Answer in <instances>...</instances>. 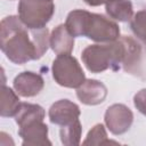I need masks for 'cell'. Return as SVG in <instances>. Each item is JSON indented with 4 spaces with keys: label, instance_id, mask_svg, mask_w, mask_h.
Instances as JSON below:
<instances>
[{
    "label": "cell",
    "instance_id": "cell-1",
    "mask_svg": "<svg viewBox=\"0 0 146 146\" xmlns=\"http://www.w3.org/2000/svg\"><path fill=\"white\" fill-rule=\"evenodd\" d=\"M50 46L47 27L27 29L18 16H7L0 23V48L14 64H25L41 58Z\"/></svg>",
    "mask_w": 146,
    "mask_h": 146
},
{
    "label": "cell",
    "instance_id": "cell-2",
    "mask_svg": "<svg viewBox=\"0 0 146 146\" xmlns=\"http://www.w3.org/2000/svg\"><path fill=\"white\" fill-rule=\"evenodd\" d=\"M65 25L73 36H87L100 43L114 41L120 36V27L114 21L83 9L72 10Z\"/></svg>",
    "mask_w": 146,
    "mask_h": 146
},
{
    "label": "cell",
    "instance_id": "cell-3",
    "mask_svg": "<svg viewBox=\"0 0 146 146\" xmlns=\"http://www.w3.org/2000/svg\"><path fill=\"white\" fill-rule=\"evenodd\" d=\"M81 58L91 73H102L108 68L117 71L125 59V43L119 36L111 42L90 44L82 50Z\"/></svg>",
    "mask_w": 146,
    "mask_h": 146
},
{
    "label": "cell",
    "instance_id": "cell-4",
    "mask_svg": "<svg viewBox=\"0 0 146 146\" xmlns=\"http://www.w3.org/2000/svg\"><path fill=\"white\" fill-rule=\"evenodd\" d=\"M55 13L52 0H19L18 17L31 30L46 27Z\"/></svg>",
    "mask_w": 146,
    "mask_h": 146
},
{
    "label": "cell",
    "instance_id": "cell-5",
    "mask_svg": "<svg viewBox=\"0 0 146 146\" xmlns=\"http://www.w3.org/2000/svg\"><path fill=\"white\" fill-rule=\"evenodd\" d=\"M54 80L65 88H79L86 81V74L78 59L71 54L57 55L51 66Z\"/></svg>",
    "mask_w": 146,
    "mask_h": 146
},
{
    "label": "cell",
    "instance_id": "cell-6",
    "mask_svg": "<svg viewBox=\"0 0 146 146\" xmlns=\"http://www.w3.org/2000/svg\"><path fill=\"white\" fill-rule=\"evenodd\" d=\"M104 120L108 130L117 136L130 129L133 122V113L124 104H113L107 107Z\"/></svg>",
    "mask_w": 146,
    "mask_h": 146
},
{
    "label": "cell",
    "instance_id": "cell-7",
    "mask_svg": "<svg viewBox=\"0 0 146 146\" xmlns=\"http://www.w3.org/2000/svg\"><path fill=\"white\" fill-rule=\"evenodd\" d=\"M18 135L23 139V146L51 145V141L48 139V125L43 123V120H35L21 125Z\"/></svg>",
    "mask_w": 146,
    "mask_h": 146
},
{
    "label": "cell",
    "instance_id": "cell-8",
    "mask_svg": "<svg viewBox=\"0 0 146 146\" xmlns=\"http://www.w3.org/2000/svg\"><path fill=\"white\" fill-rule=\"evenodd\" d=\"M81 114L80 107L68 100V99H59L55 102L48 112L49 120L51 123L57 125H67L76 120H79V116Z\"/></svg>",
    "mask_w": 146,
    "mask_h": 146
},
{
    "label": "cell",
    "instance_id": "cell-9",
    "mask_svg": "<svg viewBox=\"0 0 146 146\" xmlns=\"http://www.w3.org/2000/svg\"><path fill=\"white\" fill-rule=\"evenodd\" d=\"M13 86L17 95L22 97H34L43 89L44 80L38 73L24 71L15 76Z\"/></svg>",
    "mask_w": 146,
    "mask_h": 146
},
{
    "label": "cell",
    "instance_id": "cell-10",
    "mask_svg": "<svg viewBox=\"0 0 146 146\" xmlns=\"http://www.w3.org/2000/svg\"><path fill=\"white\" fill-rule=\"evenodd\" d=\"M76 96L82 104L98 105L105 100L107 96V88L98 80L86 79V81L76 88Z\"/></svg>",
    "mask_w": 146,
    "mask_h": 146
},
{
    "label": "cell",
    "instance_id": "cell-11",
    "mask_svg": "<svg viewBox=\"0 0 146 146\" xmlns=\"http://www.w3.org/2000/svg\"><path fill=\"white\" fill-rule=\"evenodd\" d=\"M74 47V36L65 24L56 26L50 34V48L57 55L71 54Z\"/></svg>",
    "mask_w": 146,
    "mask_h": 146
},
{
    "label": "cell",
    "instance_id": "cell-12",
    "mask_svg": "<svg viewBox=\"0 0 146 146\" xmlns=\"http://www.w3.org/2000/svg\"><path fill=\"white\" fill-rule=\"evenodd\" d=\"M122 39L125 43V59H124V63H123V68L127 72L136 73L139 65H140L141 47L131 36L123 35Z\"/></svg>",
    "mask_w": 146,
    "mask_h": 146
},
{
    "label": "cell",
    "instance_id": "cell-13",
    "mask_svg": "<svg viewBox=\"0 0 146 146\" xmlns=\"http://www.w3.org/2000/svg\"><path fill=\"white\" fill-rule=\"evenodd\" d=\"M107 15L119 22H128L133 16V8L130 0H108L106 3Z\"/></svg>",
    "mask_w": 146,
    "mask_h": 146
},
{
    "label": "cell",
    "instance_id": "cell-14",
    "mask_svg": "<svg viewBox=\"0 0 146 146\" xmlns=\"http://www.w3.org/2000/svg\"><path fill=\"white\" fill-rule=\"evenodd\" d=\"M21 106V102L18 96L16 95V92L5 86V83H2V88H1V107H0V115L3 117H10V116H15L19 110Z\"/></svg>",
    "mask_w": 146,
    "mask_h": 146
},
{
    "label": "cell",
    "instance_id": "cell-15",
    "mask_svg": "<svg viewBox=\"0 0 146 146\" xmlns=\"http://www.w3.org/2000/svg\"><path fill=\"white\" fill-rule=\"evenodd\" d=\"M46 116V112L42 106L38 104L31 103H21L19 110L15 115V121L18 127L35 120H43Z\"/></svg>",
    "mask_w": 146,
    "mask_h": 146
},
{
    "label": "cell",
    "instance_id": "cell-16",
    "mask_svg": "<svg viewBox=\"0 0 146 146\" xmlns=\"http://www.w3.org/2000/svg\"><path fill=\"white\" fill-rule=\"evenodd\" d=\"M82 125L80 120H76L67 125H62L59 130L60 141L65 146H78L81 141Z\"/></svg>",
    "mask_w": 146,
    "mask_h": 146
},
{
    "label": "cell",
    "instance_id": "cell-17",
    "mask_svg": "<svg viewBox=\"0 0 146 146\" xmlns=\"http://www.w3.org/2000/svg\"><path fill=\"white\" fill-rule=\"evenodd\" d=\"M82 144L83 145H107V144H117V143L110 140L107 138L105 127L102 123H98L89 130Z\"/></svg>",
    "mask_w": 146,
    "mask_h": 146
},
{
    "label": "cell",
    "instance_id": "cell-18",
    "mask_svg": "<svg viewBox=\"0 0 146 146\" xmlns=\"http://www.w3.org/2000/svg\"><path fill=\"white\" fill-rule=\"evenodd\" d=\"M130 29L145 46H146V9L137 11L130 19Z\"/></svg>",
    "mask_w": 146,
    "mask_h": 146
},
{
    "label": "cell",
    "instance_id": "cell-19",
    "mask_svg": "<svg viewBox=\"0 0 146 146\" xmlns=\"http://www.w3.org/2000/svg\"><path fill=\"white\" fill-rule=\"evenodd\" d=\"M133 104L141 114L146 115V88L139 90L133 96Z\"/></svg>",
    "mask_w": 146,
    "mask_h": 146
},
{
    "label": "cell",
    "instance_id": "cell-20",
    "mask_svg": "<svg viewBox=\"0 0 146 146\" xmlns=\"http://www.w3.org/2000/svg\"><path fill=\"white\" fill-rule=\"evenodd\" d=\"M87 5L89 6H92V7H97V6H100V5H104L106 3L108 0H83Z\"/></svg>",
    "mask_w": 146,
    "mask_h": 146
}]
</instances>
